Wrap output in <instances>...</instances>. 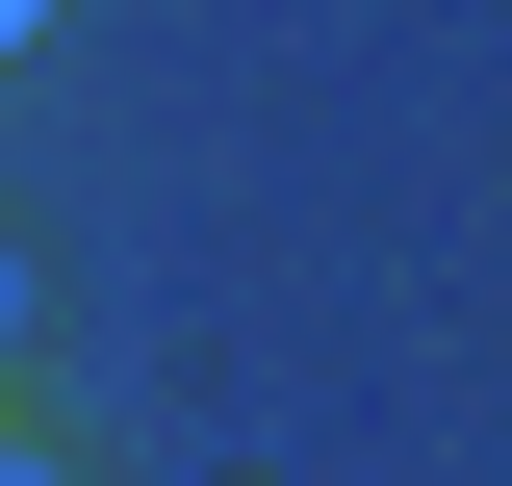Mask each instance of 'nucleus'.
<instances>
[{
    "label": "nucleus",
    "mask_w": 512,
    "mask_h": 486,
    "mask_svg": "<svg viewBox=\"0 0 512 486\" xmlns=\"http://www.w3.org/2000/svg\"><path fill=\"white\" fill-rule=\"evenodd\" d=\"M0 486H77V461H26V435H0Z\"/></svg>",
    "instance_id": "nucleus-1"
},
{
    "label": "nucleus",
    "mask_w": 512,
    "mask_h": 486,
    "mask_svg": "<svg viewBox=\"0 0 512 486\" xmlns=\"http://www.w3.org/2000/svg\"><path fill=\"white\" fill-rule=\"evenodd\" d=\"M26 26H52V0H0V52H26Z\"/></svg>",
    "instance_id": "nucleus-2"
},
{
    "label": "nucleus",
    "mask_w": 512,
    "mask_h": 486,
    "mask_svg": "<svg viewBox=\"0 0 512 486\" xmlns=\"http://www.w3.org/2000/svg\"><path fill=\"white\" fill-rule=\"evenodd\" d=\"M0 307H26V256H0Z\"/></svg>",
    "instance_id": "nucleus-3"
}]
</instances>
